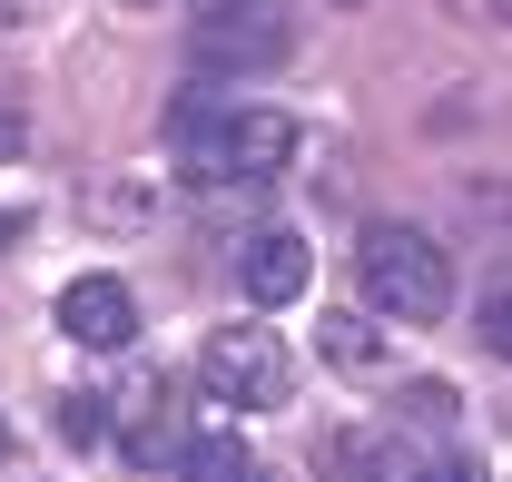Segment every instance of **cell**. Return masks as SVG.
<instances>
[{"label":"cell","instance_id":"13","mask_svg":"<svg viewBox=\"0 0 512 482\" xmlns=\"http://www.w3.org/2000/svg\"><path fill=\"white\" fill-rule=\"evenodd\" d=\"M20 148H30V119H20V109H0V158H20Z\"/></svg>","mask_w":512,"mask_h":482},{"label":"cell","instance_id":"3","mask_svg":"<svg viewBox=\"0 0 512 482\" xmlns=\"http://www.w3.org/2000/svg\"><path fill=\"white\" fill-rule=\"evenodd\" d=\"M197 384H207L217 404H237V414H276V404L296 394V364H286V345H276L266 325H217V335L197 345Z\"/></svg>","mask_w":512,"mask_h":482},{"label":"cell","instance_id":"15","mask_svg":"<svg viewBox=\"0 0 512 482\" xmlns=\"http://www.w3.org/2000/svg\"><path fill=\"white\" fill-rule=\"evenodd\" d=\"M197 10H256V0H197Z\"/></svg>","mask_w":512,"mask_h":482},{"label":"cell","instance_id":"17","mask_svg":"<svg viewBox=\"0 0 512 482\" xmlns=\"http://www.w3.org/2000/svg\"><path fill=\"white\" fill-rule=\"evenodd\" d=\"M0 453H10V423H0Z\"/></svg>","mask_w":512,"mask_h":482},{"label":"cell","instance_id":"12","mask_svg":"<svg viewBox=\"0 0 512 482\" xmlns=\"http://www.w3.org/2000/svg\"><path fill=\"white\" fill-rule=\"evenodd\" d=\"M424 482H493V473H483V463H463V453H444V463H434Z\"/></svg>","mask_w":512,"mask_h":482},{"label":"cell","instance_id":"4","mask_svg":"<svg viewBox=\"0 0 512 482\" xmlns=\"http://www.w3.org/2000/svg\"><path fill=\"white\" fill-rule=\"evenodd\" d=\"M188 60L197 69H237V79H247V69H286L296 60V30L266 20V10H207L188 30Z\"/></svg>","mask_w":512,"mask_h":482},{"label":"cell","instance_id":"5","mask_svg":"<svg viewBox=\"0 0 512 482\" xmlns=\"http://www.w3.org/2000/svg\"><path fill=\"white\" fill-rule=\"evenodd\" d=\"M60 335L89 345V355H119L128 335H138V296H128L119 276H69L60 286Z\"/></svg>","mask_w":512,"mask_h":482},{"label":"cell","instance_id":"16","mask_svg":"<svg viewBox=\"0 0 512 482\" xmlns=\"http://www.w3.org/2000/svg\"><path fill=\"white\" fill-rule=\"evenodd\" d=\"M10 20H20V10H10V0H0V30H10Z\"/></svg>","mask_w":512,"mask_h":482},{"label":"cell","instance_id":"14","mask_svg":"<svg viewBox=\"0 0 512 482\" xmlns=\"http://www.w3.org/2000/svg\"><path fill=\"white\" fill-rule=\"evenodd\" d=\"M20 237H30V207H0V256H10Z\"/></svg>","mask_w":512,"mask_h":482},{"label":"cell","instance_id":"8","mask_svg":"<svg viewBox=\"0 0 512 482\" xmlns=\"http://www.w3.org/2000/svg\"><path fill=\"white\" fill-rule=\"evenodd\" d=\"M316 355L335 364V374H355V384H375V374H394V345H384L365 315H316Z\"/></svg>","mask_w":512,"mask_h":482},{"label":"cell","instance_id":"2","mask_svg":"<svg viewBox=\"0 0 512 482\" xmlns=\"http://www.w3.org/2000/svg\"><path fill=\"white\" fill-rule=\"evenodd\" d=\"M355 286H365V305L394 315V325H444L453 256L424 237V227H365V246H355Z\"/></svg>","mask_w":512,"mask_h":482},{"label":"cell","instance_id":"20","mask_svg":"<svg viewBox=\"0 0 512 482\" xmlns=\"http://www.w3.org/2000/svg\"><path fill=\"white\" fill-rule=\"evenodd\" d=\"M119 10H138V0H119Z\"/></svg>","mask_w":512,"mask_h":482},{"label":"cell","instance_id":"7","mask_svg":"<svg viewBox=\"0 0 512 482\" xmlns=\"http://www.w3.org/2000/svg\"><path fill=\"white\" fill-rule=\"evenodd\" d=\"M178 443H188V404H178L168 374H148V384L128 394V463H158V453H178Z\"/></svg>","mask_w":512,"mask_h":482},{"label":"cell","instance_id":"1","mask_svg":"<svg viewBox=\"0 0 512 482\" xmlns=\"http://www.w3.org/2000/svg\"><path fill=\"white\" fill-rule=\"evenodd\" d=\"M168 128H178V168L197 187H266V178H286L296 148H306V128L286 109H217L197 89L168 109Z\"/></svg>","mask_w":512,"mask_h":482},{"label":"cell","instance_id":"19","mask_svg":"<svg viewBox=\"0 0 512 482\" xmlns=\"http://www.w3.org/2000/svg\"><path fill=\"white\" fill-rule=\"evenodd\" d=\"M256 482H276V473H266V463H256Z\"/></svg>","mask_w":512,"mask_h":482},{"label":"cell","instance_id":"11","mask_svg":"<svg viewBox=\"0 0 512 482\" xmlns=\"http://www.w3.org/2000/svg\"><path fill=\"white\" fill-rule=\"evenodd\" d=\"M404 414H414V423H453V384H414Z\"/></svg>","mask_w":512,"mask_h":482},{"label":"cell","instance_id":"10","mask_svg":"<svg viewBox=\"0 0 512 482\" xmlns=\"http://www.w3.org/2000/svg\"><path fill=\"white\" fill-rule=\"evenodd\" d=\"M60 443H109V394H60Z\"/></svg>","mask_w":512,"mask_h":482},{"label":"cell","instance_id":"6","mask_svg":"<svg viewBox=\"0 0 512 482\" xmlns=\"http://www.w3.org/2000/svg\"><path fill=\"white\" fill-rule=\"evenodd\" d=\"M237 276H247V296H256V305H296V296H306V276H316V246L286 237V227H266V237H247Z\"/></svg>","mask_w":512,"mask_h":482},{"label":"cell","instance_id":"9","mask_svg":"<svg viewBox=\"0 0 512 482\" xmlns=\"http://www.w3.org/2000/svg\"><path fill=\"white\" fill-rule=\"evenodd\" d=\"M188 482H256L247 433H207V443H188Z\"/></svg>","mask_w":512,"mask_h":482},{"label":"cell","instance_id":"18","mask_svg":"<svg viewBox=\"0 0 512 482\" xmlns=\"http://www.w3.org/2000/svg\"><path fill=\"white\" fill-rule=\"evenodd\" d=\"M335 10H365V0H335Z\"/></svg>","mask_w":512,"mask_h":482}]
</instances>
